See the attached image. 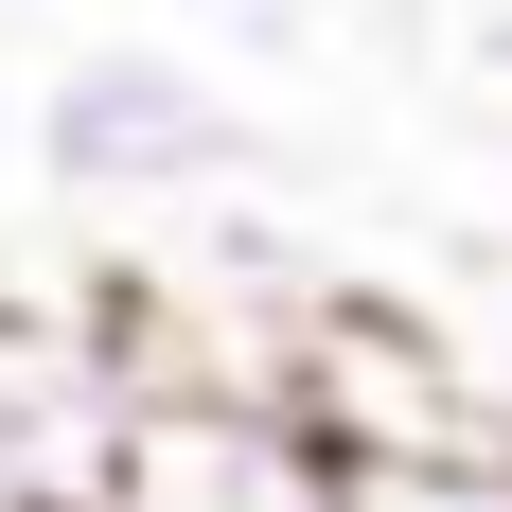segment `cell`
<instances>
[{"mask_svg": "<svg viewBox=\"0 0 512 512\" xmlns=\"http://www.w3.org/2000/svg\"><path fill=\"white\" fill-rule=\"evenodd\" d=\"M283 407H301L354 477L495 442V424H477V371H460V318L371 301V283H318V301H283Z\"/></svg>", "mask_w": 512, "mask_h": 512, "instance_id": "2", "label": "cell"}, {"mask_svg": "<svg viewBox=\"0 0 512 512\" xmlns=\"http://www.w3.org/2000/svg\"><path fill=\"white\" fill-rule=\"evenodd\" d=\"M354 512H512V442H460V460H389V477H354Z\"/></svg>", "mask_w": 512, "mask_h": 512, "instance_id": "5", "label": "cell"}, {"mask_svg": "<svg viewBox=\"0 0 512 512\" xmlns=\"http://www.w3.org/2000/svg\"><path fill=\"white\" fill-rule=\"evenodd\" d=\"M36 177L53 195H212V177H248V106L212 89L195 53H159V36H106L71 53L36 89Z\"/></svg>", "mask_w": 512, "mask_h": 512, "instance_id": "3", "label": "cell"}, {"mask_svg": "<svg viewBox=\"0 0 512 512\" xmlns=\"http://www.w3.org/2000/svg\"><path fill=\"white\" fill-rule=\"evenodd\" d=\"M124 336H142V301H124ZM106 512H354V460L283 407L265 354H177V336H142V407H124Z\"/></svg>", "mask_w": 512, "mask_h": 512, "instance_id": "1", "label": "cell"}, {"mask_svg": "<svg viewBox=\"0 0 512 512\" xmlns=\"http://www.w3.org/2000/svg\"><path fill=\"white\" fill-rule=\"evenodd\" d=\"M124 407H142V336H124V301H0V512L106 495Z\"/></svg>", "mask_w": 512, "mask_h": 512, "instance_id": "4", "label": "cell"}, {"mask_svg": "<svg viewBox=\"0 0 512 512\" xmlns=\"http://www.w3.org/2000/svg\"><path fill=\"white\" fill-rule=\"evenodd\" d=\"M53 512H106V495H53Z\"/></svg>", "mask_w": 512, "mask_h": 512, "instance_id": "6", "label": "cell"}]
</instances>
